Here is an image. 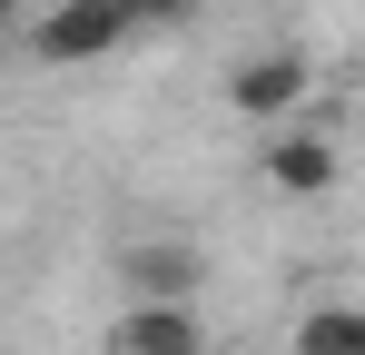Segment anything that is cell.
<instances>
[{"label": "cell", "instance_id": "cell-1", "mask_svg": "<svg viewBox=\"0 0 365 355\" xmlns=\"http://www.w3.org/2000/svg\"><path fill=\"white\" fill-rule=\"evenodd\" d=\"M128 40V20L109 0H50L40 20H30V50L50 59V69H89V59H109Z\"/></svg>", "mask_w": 365, "mask_h": 355}, {"label": "cell", "instance_id": "cell-2", "mask_svg": "<svg viewBox=\"0 0 365 355\" xmlns=\"http://www.w3.org/2000/svg\"><path fill=\"white\" fill-rule=\"evenodd\" d=\"M306 89H316L306 50H257V59L227 69V109H237V118H267V128H287V118L306 109Z\"/></svg>", "mask_w": 365, "mask_h": 355}, {"label": "cell", "instance_id": "cell-7", "mask_svg": "<svg viewBox=\"0 0 365 355\" xmlns=\"http://www.w3.org/2000/svg\"><path fill=\"white\" fill-rule=\"evenodd\" d=\"M128 30H178V20H197V0H109Z\"/></svg>", "mask_w": 365, "mask_h": 355}, {"label": "cell", "instance_id": "cell-5", "mask_svg": "<svg viewBox=\"0 0 365 355\" xmlns=\"http://www.w3.org/2000/svg\"><path fill=\"white\" fill-rule=\"evenodd\" d=\"M119 287L128 296H168V306H197V247H178V237L128 247V257H119Z\"/></svg>", "mask_w": 365, "mask_h": 355}, {"label": "cell", "instance_id": "cell-6", "mask_svg": "<svg viewBox=\"0 0 365 355\" xmlns=\"http://www.w3.org/2000/svg\"><path fill=\"white\" fill-rule=\"evenodd\" d=\"M287 346H297V355H365V316H356V306H306Z\"/></svg>", "mask_w": 365, "mask_h": 355}, {"label": "cell", "instance_id": "cell-4", "mask_svg": "<svg viewBox=\"0 0 365 355\" xmlns=\"http://www.w3.org/2000/svg\"><path fill=\"white\" fill-rule=\"evenodd\" d=\"M336 168H346V158H336L326 128H297V118H287V128L267 138V187H277V197H326Z\"/></svg>", "mask_w": 365, "mask_h": 355}, {"label": "cell", "instance_id": "cell-3", "mask_svg": "<svg viewBox=\"0 0 365 355\" xmlns=\"http://www.w3.org/2000/svg\"><path fill=\"white\" fill-rule=\"evenodd\" d=\"M109 355H207V326H197V306L128 296V306H119V326H109Z\"/></svg>", "mask_w": 365, "mask_h": 355}]
</instances>
